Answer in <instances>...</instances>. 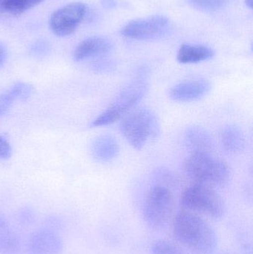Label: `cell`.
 I'll use <instances>...</instances> for the list:
<instances>
[{"label":"cell","mask_w":253,"mask_h":254,"mask_svg":"<svg viewBox=\"0 0 253 254\" xmlns=\"http://www.w3.org/2000/svg\"><path fill=\"white\" fill-rule=\"evenodd\" d=\"M173 234L176 240L193 253L211 254L217 246L213 228L199 214L183 210L174 218Z\"/></svg>","instance_id":"1"},{"label":"cell","mask_w":253,"mask_h":254,"mask_svg":"<svg viewBox=\"0 0 253 254\" xmlns=\"http://www.w3.org/2000/svg\"><path fill=\"white\" fill-rule=\"evenodd\" d=\"M184 170L195 183L213 188H222L230 180V167L211 154H191L184 162Z\"/></svg>","instance_id":"2"},{"label":"cell","mask_w":253,"mask_h":254,"mask_svg":"<svg viewBox=\"0 0 253 254\" xmlns=\"http://www.w3.org/2000/svg\"><path fill=\"white\" fill-rule=\"evenodd\" d=\"M120 129L134 149L141 150L149 141L158 137L160 122L153 110L141 108L124 116L120 122Z\"/></svg>","instance_id":"3"},{"label":"cell","mask_w":253,"mask_h":254,"mask_svg":"<svg viewBox=\"0 0 253 254\" xmlns=\"http://www.w3.org/2000/svg\"><path fill=\"white\" fill-rule=\"evenodd\" d=\"M145 73H140L133 81L125 86L108 108L91 124L92 127L108 126L123 119L148 92L149 83Z\"/></svg>","instance_id":"4"},{"label":"cell","mask_w":253,"mask_h":254,"mask_svg":"<svg viewBox=\"0 0 253 254\" xmlns=\"http://www.w3.org/2000/svg\"><path fill=\"white\" fill-rule=\"evenodd\" d=\"M180 204L184 210L215 219L222 217L225 212L224 200L215 189L199 184L189 187L183 192Z\"/></svg>","instance_id":"5"},{"label":"cell","mask_w":253,"mask_h":254,"mask_svg":"<svg viewBox=\"0 0 253 254\" xmlns=\"http://www.w3.org/2000/svg\"><path fill=\"white\" fill-rule=\"evenodd\" d=\"M175 209V199L171 191L163 185L152 188L144 201L143 215L152 229L160 231L169 224Z\"/></svg>","instance_id":"6"},{"label":"cell","mask_w":253,"mask_h":254,"mask_svg":"<svg viewBox=\"0 0 253 254\" xmlns=\"http://www.w3.org/2000/svg\"><path fill=\"white\" fill-rule=\"evenodd\" d=\"M170 22L163 16H153L136 19L126 24L121 30L122 35L138 40H156L167 35Z\"/></svg>","instance_id":"7"},{"label":"cell","mask_w":253,"mask_h":254,"mask_svg":"<svg viewBox=\"0 0 253 254\" xmlns=\"http://www.w3.org/2000/svg\"><path fill=\"white\" fill-rule=\"evenodd\" d=\"M87 7L80 1L65 4L52 13L50 18V28L58 37L71 35L78 28L86 16Z\"/></svg>","instance_id":"8"},{"label":"cell","mask_w":253,"mask_h":254,"mask_svg":"<svg viewBox=\"0 0 253 254\" xmlns=\"http://www.w3.org/2000/svg\"><path fill=\"white\" fill-rule=\"evenodd\" d=\"M211 90V83L206 79L187 80L174 86L169 90V98L176 102L199 101Z\"/></svg>","instance_id":"9"},{"label":"cell","mask_w":253,"mask_h":254,"mask_svg":"<svg viewBox=\"0 0 253 254\" xmlns=\"http://www.w3.org/2000/svg\"><path fill=\"white\" fill-rule=\"evenodd\" d=\"M62 240L51 231L41 230L33 234L28 243L31 254H59L62 250Z\"/></svg>","instance_id":"10"},{"label":"cell","mask_w":253,"mask_h":254,"mask_svg":"<svg viewBox=\"0 0 253 254\" xmlns=\"http://www.w3.org/2000/svg\"><path fill=\"white\" fill-rule=\"evenodd\" d=\"M184 142L191 154H211L213 150L212 137L200 126L189 127L184 132Z\"/></svg>","instance_id":"11"},{"label":"cell","mask_w":253,"mask_h":254,"mask_svg":"<svg viewBox=\"0 0 253 254\" xmlns=\"http://www.w3.org/2000/svg\"><path fill=\"white\" fill-rule=\"evenodd\" d=\"M112 49V44L109 40L102 37H92L86 39L76 48L74 52V60L76 62L89 58L103 56L109 53Z\"/></svg>","instance_id":"12"},{"label":"cell","mask_w":253,"mask_h":254,"mask_svg":"<svg viewBox=\"0 0 253 254\" xmlns=\"http://www.w3.org/2000/svg\"><path fill=\"white\" fill-rule=\"evenodd\" d=\"M215 56L213 49L202 45L183 44L178 52V62L182 64H198L209 61Z\"/></svg>","instance_id":"13"},{"label":"cell","mask_w":253,"mask_h":254,"mask_svg":"<svg viewBox=\"0 0 253 254\" xmlns=\"http://www.w3.org/2000/svg\"><path fill=\"white\" fill-rule=\"evenodd\" d=\"M91 151L95 160L101 162H106L118 155L120 146L114 137L105 134L99 136L94 140Z\"/></svg>","instance_id":"14"},{"label":"cell","mask_w":253,"mask_h":254,"mask_svg":"<svg viewBox=\"0 0 253 254\" xmlns=\"http://www.w3.org/2000/svg\"><path fill=\"white\" fill-rule=\"evenodd\" d=\"M220 141L223 149L230 154H238L245 149V135L236 125H227L220 132Z\"/></svg>","instance_id":"15"},{"label":"cell","mask_w":253,"mask_h":254,"mask_svg":"<svg viewBox=\"0 0 253 254\" xmlns=\"http://www.w3.org/2000/svg\"><path fill=\"white\" fill-rule=\"evenodd\" d=\"M19 250V237L5 218L0 215V254H14Z\"/></svg>","instance_id":"16"},{"label":"cell","mask_w":253,"mask_h":254,"mask_svg":"<svg viewBox=\"0 0 253 254\" xmlns=\"http://www.w3.org/2000/svg\"><path fill=\"white\" fill-rule=\"evenodd\" d=\"M44 0H0V16H19Z\"/></svg>","instance_id":"17"},{"label":"cell","mask_w":253,"mask_h":254,"mask_svg":"<svg viewBox=\"0 0 253 254\" xmlns=\"http://www.w3.org/2000/svg\"><path fill=\"white\" fill-rule=\"evenodd\" d=\"M152 254H184L178 245L167 240H157L151 248Z\"/></svg>","instance_id":"18"},{"label":"cell","mask_w":253,"mask_h":254,"mask_svg":"<svg viewBox=\"0 0 253 254\" xmlns=\"http://www.w3.org/2000/svg\"><path fill=\"white\" fill-rule=\"evenodd\" d=\"M189 4L198 10L215 11L222 8L227 0H187Z\"/></svg>","instance_id":"19"},{"label":"cell","mask_w":253,"mask_h":254,"mask_svg":"<svg viewBox=\"0 0 253 254\" xmlns=\"http://www.w3.org/2000/svg\"><path fill=\"white\" fill-rule=\"evenodd\" d=\"M11 89L14 92L16 100L21 101H25L29 99L34 92V89L31 84L19 82L12 86Z\"/></svg>","instance_id":"20"},{"label":"cell","mask_w":253,"mask_h":254,"mask_svg":"<svg viewBox=\"0 0 253 254\" xmlns=\"http://www.w3.org/2000/svg\"><path fill=\"white\" fill-rule=\"evenodd\" d=\"M49 51H50V46L49 43L44 40H40L31 46L30 52L31 55L35 58H43L49 54Z\"/></svg>","instance_id":"21"},{"label":"cell","mask_w":253,"mask_h":254,"mask_svg":"<svg viewBox=\"0 0 253 254\" xmlns=\"http://www.w3.org/2000/svg\"><path fill=\"white\" fill-rule=\"evenodd\" d=\"M14 101L8 89L0 94V116L5 114L6 112L10 109Z\"/></svg>","instance_id":"22"},{"label":"cell","mask_w":253,"mask_h":254,"mask_svg":"<svg viewBox=\"0 0 253 254\" xmlns=\"http://www.w3.org/2000/svg\"><path fill=\"white\" fill-rule=\"evenodd\" d=\"M12 148L9 142L0 135V160H7L11 157Z\"/></svg>","instance_id":"23"},{"label":"cell","mask_w":253,"mask_h":254,"mask_svg":"<svg viewBox=\"0 0 253 254\" xmlns=\"http://www.w3.org/2000/svg\"><path fill=\"white\" fill-rule=\"evenodd\" d=\"M93 68L97 72L106 73L112 71L114 66L111 63L101 61V62L96 63L93 65Z\"/></svg>","instance_id":"24"},{"label":"cell","mask_w":253,"mask_h":254,"mask_svg":"<svg viewBox=\"0 0 253 254\" xmlns=\"http://www.w3.org/2000/svg\"><path fill=\"white\" fill-rule=\"evenodd\" d=\"M101 3L102 7L106 9L114 8L117 5L115 0H101Z\"/></svg>","instance_id":"25"},{"label":"cell","mask_w":253,"mask_h":254,"mask_svg":"<svg viewBox=\"0 0 253 254\" xmlns=\"http://www.w3.org/2000/svg\"><path fill=\"white\" fill-rule=\"evenodd\" d=\"M6 56H7V52H6L5 46L0 43V67L5 61Z\"/></svg>","instance_id":"26"},{"label":"cell","mask_w":253,"mask_h":254,"mask_svg":"<svg viewBox=\"0 0 253 254\" xmlns=\"http://www.w3.org/2000/svg\"><path fill=\"white\" fill-rule=\"evenodd\" d=\"M245 4L250 8L252 9L253 7V0H245Z\"/></svg>","instance_id":"27"}]
</instances>
